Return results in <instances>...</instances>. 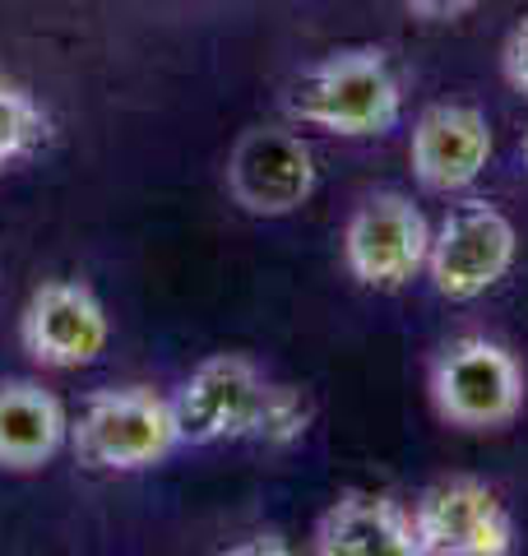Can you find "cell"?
I'll return each mask as SVG.
<instances>
[{"label":"cell","mask_w":528,"mask_h":556,"mask_svg":"<svg viewBox=\"0 0 528 556\" xmlns=\"http://www.w3.org/2000/svg\"><path fill=\"white\" fill-rule=\"evenodd\" d=\"M292 121L339 139H380L403 121V79L380 47H339L306 65L284 98Z\"/></svg>","instance_id":"1"},{"label":"cell","mask_w":528,"mask_h":556,"mask_svg":"<svg viewBox=\"0 0 528 556\" xmlns=\"http://www.w3.org/2000/svg\"><path fill=\"white\" fill-rule=\"evenodd\" d=\"M70 445V413L38 380H0V468L38 473Z\"/></svg>","instance_id":"12"},{"label":"cell","mask_w":528,"mask_h":556,"mask_svg":"<svg viewBox=\"0 0 528 556\" xmlns=\"http://www.w3.org/2000/svg\"><path fill=\"white\" fill-rule=\"evenodd\" d=\"M501 70L510 79V89L519 98H528V14L515 24V33L505 38V51H501Z\"/></svg>","instance_id":"15"},{"label":"cell","mask_w":528,"mask_h":556,"mask_svg":"<svg viewBox=\"0 0 528 556\" xmlns=\"http://www.w3.org/2000/svg\"><path fill=\"white\" fill-rule=\"evenodd\" d=\"M417 556H510L515 515L482 478H450L422 492L413 506Z\"/></svg>","instance_id":"8"},{"label":"cell","mask_w":528,"mask_h":556,"mask_svg":"<svg viewBox=\"0 0 528 556\" xmlns=\"http://www.w3.org/2000/svg\"><path fill=\"white\" fill-rule=\"evenodd\" d=\"M519 159H524V167H528V130H524V139H519Z\"/></svg>","instance_id":"17"},{"label":"cell","mask_w":528,"mask_h":556,"mask_svg":"<svg viewBox=\"0 0 528 556\" xmlns=\"http://www.w3.org/2000/svg\"><path fill=\"white\" fill-rule=\"evenodd\" d=\"M519 232L505 208L491 200L454 204L440 228H431L427 278L445 302H478L515 269Z\"/></svg>","instance_id":"4"},{"label":"cell","mask_w":528,"mask_h":556,"mask_svg":"<svg viewBox=\"0 0 528 556\" xmlns=\"http://www.w3.org/2000/svg\"><path fill=\"white\" fill-rule=\"evenodd\" d=\"M51 135V116L24 84L0 79V177L33 159Z\"/></svg>","instance_id":"13"},{"label":"cell","mask_w":528,"mask_h":556,"mask_svg":"<svg viewBox=\"0 0 528 556\" xmlns=\"http://www.w3.org/2000/svg\"><path fill=\"white\" fill-rule=\"evenodd\" d=\"M431 223L399 190H376L348 214L343 228V265L372 292H399L417 274H427Z\"/></svg>","instance_id":"5"},{"label":"cell","mask_w":528,"mask_h":556,"mask_svg":"<svg viewBox=\"0 0 528 556\" xmlns=\"http://www.w3.org/2000/svg\"><path fill=\"white\" fill-rule=\"evenodd\" d=\"M20 343L28 362L47 371H79L108 353L112 316L79 278H47L20 316Z\"/></svg>","instance_id":"7"},{"label":"cell","mask_w":528,"mask_h":556,"mask_svg":"<svg viewBox=\"0 0 528 556\" xmlns=\"http://www.w3.org/2000/svg\"><path fill=\"white\" fill-rule=\"evenodd\" d=\"M491 121L468 102H436L413 121L408 167L431 195H460L491 163Z\"/></svg>","instance_id":"10"},{"label":"cell","mask_w":528,"mask_h":556,"mask_svg":"<svg viewBox=\"0 0 528 556\" xmlns=\"http://www.w3.org/2000/svg\"><path fill=\"white\" fill-rule=\"evenodd\" d=\"M403 5L427 24H450V20H464L468 10H478V0H403Z\"/></svg>","instance_id":"16"},{"label":"cell","mask_w":528,"mask_h":556,"mask_svg":"<svg viewBox=\"0 0 528 556\" xmlns=\"http://www.w3.org/2000/svg\"><path fill=\"white\" fill-rule=\"evenodd\" d=\"M75 459L102 473H139L181 450L172 394H153L144 386H121L88 394L79 422H70Z\"/></svg>","instance_id":"2"},{"label":"cell","mask_w":528,"mask_h":556,"mask_svg":"<svg viewBox=\"0 0 528 556\" xmlns=\"http://www.w3.org/2000/svg\"><path fill=\"white\" fill-rule=\"evenodd\" d=\"M320 186L315 149L288 126H251L227 153V195L255 218H288Z\"/></svg>","instance_id":"6"},{"label":"cell","mask_w":528,"mask_h":556,"mask_svg":"<svg viewBox=\"0 0 528 556\" xmlns=\"http://www.w3.org/2000/svg\"><path fill=\"white\" fill-rule=\"evenodd\" d=\"M524 367L505 343L464 334L431 362V404L460 431H505L524 413Z\"/></svg>","instance_id":"3"},{"label":"cell","mask_w":528,"mask_h":556,"mask_svg":"<svg viewBox=\"0 0 528 556\" xmlns=\"http://www.w3.org/2000/svg\"><path fill=\"white\" fill-rule=\"evenodd\" d=\"M320 556H417L413 515L385 492H343L315 519Z\"/></svg>","instance_id":"11"},{"label":"cell","mask_w":528,"mask_h":556,"mask_svg":"<svg viewBox=\"0 0 528 556\" xmlns=\"http://www.w3.org/2000/svg\"><path fill=\"white\" fill-rule=\"evenodd\" d=\"M311 422H315V408H311L306 390L284 386V380H264L251 441H260L264 450H292L297 441H306Z\"/></svg>","instance_id":"14"},{"label":"cell","mask_w":528,"mask_h":556,"mask_svg":"<svg viewBox=\"0 0 528 556\" xmlns=\"http://www.w3.org/2000/svg\"><path fill=\"white\" fill-rule=\"evenodd\" d=\"M260 394H264V376H260V367L251 357H241V353L204 357L172 394L181 445L251 441Z\"/></svg>","instance_id":"9"}]
</instances>
